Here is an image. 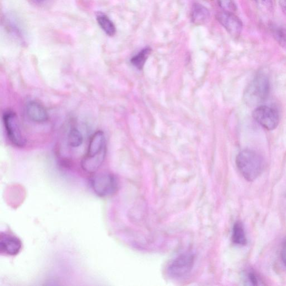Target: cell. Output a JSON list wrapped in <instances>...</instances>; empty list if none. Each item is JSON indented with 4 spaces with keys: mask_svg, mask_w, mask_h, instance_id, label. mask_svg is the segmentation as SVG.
Returning a JSON list of instances; mask_svg holds the SVG:
<instances>
[{
    "mask_svg": "<svg viewBox=\"0 0 286 286\" xmlns=\"http://www.w3.org/2000/svg\"><path fill=\"white\" fill-rule=\"evenodd\" d=\"M96 19L101 28L107 35L112 36L115 34V25L107 16L104 14H98Z\"/></svg>",
    "mask_w": 286,
    "mask_h": 286,
    "instance_id": "4fadbf2b",
    "label": "cell"
},
{
    "mask_svg": "<svg viewBox=\"0 0 286 286\" xmlns=\"http://www.w3.org/2000/svg\"><path fill=\"white\" fill-rule=\"evenodd\" d=\"M194 263L195 255L192 253H182L170 264L167 268V272L173 278L185 277L191 271Z\"/></svg>",
    "mask_w": 286,
    "mask_h": 286,
    "instance_id": "52a82bcc",
    "label": "cell"
},
{
    "mask_svg": "<svg viewBox=\"0 0 286 286\" xmlns=\"http://www.w3.org/2000/svg\"><path fill=\"white\" fill-rule=\"evenodd\" d=\"M30 1L35 4L39 5L44 3L46 0H30Z\"/></svg>",
    "mask_w": 286,
    "mask_h": 286,
    "instance_id": "603a6c76",
    "label": "cell"
},
{
    "mask_svg": "<svg viewBox=\"0 0 286 286\" xmlns=\"http://www.w3.org/2000/svg\"><path fill=\"white\" fill-rule=\"evenodd\" d=\"M218 3L224 12L234 13L236 10L234 0H218Z\"/></svg>",
    "mask_w": 286,
    "mask_h": 286,
    "instance_id": "d6986e66",
    "label": "cell"
},
{
    "mask_svg": "<svg viewBox=\"0 0 286 286\" xmlns=\"http://www.w3.org/2000/svg\"><path fill=\"white\" fill-rule=\"evenodd\" d=\"M90 182L95 193L101 197H111L118 190L116 177L109 172L95 173L91 176Z\"/></svg>",
    "mask_w": 286,
    "mask_h": 286,
    "instance_id": "277c9868",
    "label": "cell"
},
{
    "mask_svg": "<svg viewBox=\"0 0 286 286\" xmlns=\"http://www.w3.org/2000/svg\"><path fill=\"white\" fill-rule=\"evenodd\" d=\"M232 241L234 244L244 246L247 244V239L243 224L241 221L235 223L232 231Z\"/></svg>",
    "mask_w": 286,
    "mask_h": 286,
    "instance_id": "7c38bea8",
    "label": "cell"
},
{
    "mask_svg": "<svg viewBox=\"0 0 286 286\" xmlns=\"http://www.w3.org/2000/svg\"><path fill=\"white\" fill-rule=\"evenodd\" d=\"M22 243L18 237L12 234L2 233L0 236V251L8 256H16L19 253Z\"/></svg>",
    "mask_w": 286,
    "mask_h": 286,
    "instance_id": "9c48e42d",
    "label": "cell"
},
{
    "mask_svg": "<svg viewBox=\"0 0 286 286\" xmlns=\"http://www.w3.org/2000/svg\"><path fill=\"white\" fill-rule=\"evenodd\" d=\"M68 141L71 147H79L83 144L84 141L82 133L76 128L72 129L68 135Z\"/></svg>",
    "mask_w": 286,
    "mask_h": 286,
    "instance_id": "9a60e30c",
    "label": "cell"
},
{
    "mask_svg": "<svg viewBox=\"0 0 286 286\" xmlns=\"http://www.w3.org/2000/svg\"><path fill=\"white\" fill-rule=\"evenodd\" d=\"M106 154L105 134L103 132L97 131L91 138L88 152L81 161L82 169L89 174H95L103 164Z\"/></svg>",
    "mask_w": 286,
    "mask_h": 286,
    "instance_id": "6da1fadb",
    "label": "cell"
},
{
    "mask_svg": "<svg viewBox=\"0 0 286 286\" xmlns=\"http://www.w3.org/2000/svg\"><path fill=\"white\" fill-rule=\"evenodd\" d=\"M270 90L271 85L267 75L259 72L246 89L244 95L246 103L251 106L262 104L268 99Z\"/></svg>",
    "mask_w": 286,
    "mask_h": 286,
    "instance_id": "3957f363",
    "label": "cell"
},
{
    "mask_svg": "<svg viewBox=\"0 0 286 286\" xmlns=\"http://www.w3.org/2000/svg\"><path fill=\"white\" fill-rule=\"evenodd\" d=\"M255 2L264 12H271L273 9L272 0H255Z\"/></svg>",
    "mask_w": 286,
    "mask_h": 286,
    "instance_id": "ffe728a7",
    "label": "cell"
},
{
    "mask_svg": "<svg viewBox=\"0 0 286 286\" xmlns=\"http://www.w3.org/2000/svg\"><path fill=\"white\" fill-rule=\"evenodd\" d=\"M210 17V13L207 8L198 4L193 5L191 12V19L194 24H203L207 22Z\"/></svg>",
    "mask_w": 286,
    "mask_h": 286,
    "instance_id": "8fae6325",
    "label": "cell"
},
{
    "mask_svg": "<svg viewBox=\"0 0 286 286\" xmlns=\"http://www.w3.org/2000/svg\"><path fill=\"white\" fill-rule=\"evenodd\" d=\"M280 256H281L282 263L284 266L286 268V239L283 242L281 253H280Z\"/></svg>",
    "mask_w": 286,
    "mask_h": 286,
    "instance_id": "44dd1931",
    "label": "cell"
},
{
    "mask_svg": "<svg viewBox=\"0 0 286 286\" xmlns=\"http://www.w3.org/2000/svg\"><path fill=\"white\" fill-rule=\"evenodd\" d=\"M3 120L5 131L10 142L15 146L23 147L25 139L21 132L17 114L13 111H7L4 113Z\"/></svg>",
    "mask_w": 286,
    "mask_h": 286,
    "instance_id": "5b68a950",
    "label": "cell"
},
{
    "mask_svg": "<svg viewBox=\"0 0 286 286\" xmlns=\"http://www.w3.org/2000/svg\"><path fill=\"white\" fill-rule=\"evenodd\" d=\"M219 23L227 30L231 35L238 36L242 29V23L241 20L233 13L224 12L217 15Z\"/></svg>",
    "mask_w": 286,
    "mask_h": 286,
    "instance_id": "ba28073f",
    "label": "cell"
},
{
    "mask_svg": "<svg viewBox=\"0 0 286 286\" xmlns=\"http://www.w3.org/2000/svg\"><path fill=\"white\" fill-rule=\"evenodd\" d=\"M278 4L280 9L286 15V0H278Z\"/></svg>",
    "mask_w": 286,
    "mask_h": 286,
    "instance_id": "7402d4cb",
    "label": "cell"
},
{
    "mask_svg": "<svg viewBox=\"0 0 286 286\" xmlns=\"http://www.w3.org/2000/svg\"><path fill=\"white\" fill-rule=\"evenodd\" d=\"M244 282L246 285H263L264 283L262 278L253 270H249L244 275Z\"/></svg>",
    "mask_w": 286,
    "mask_h": 286,
    "instance_id": "2e32d148",
    "label": "cell"
},
{
    "mask_svg": "<svg viewBox=\"0 0 286 286\" xmlns=\"http://www.w3.org/2000/svg\"><path fill=\"white\" fill-rule=\"evenodd\" d=\"M151 52H152V50L150 48H144L131 59V61L133 65L139 70L142 69L145 62L150 55Z\"/></svg>",
    "mask_w": 286,
    "mask_h": 286,
    "instance_id": "5bb4252c",
    "label": "cell"
},
{
    "mask_svg": "<svg viewBox=\"0 0 286 286\" xmlns=\"http://www.w3.org/2000/svg\"><path fill=\"white\" fill-rule=\"evenodd\" d=\"M254 119L263 128L273 131L278 127L280 120L278 111L266 105L257 106L253 112Z\"/></svg>",
    "mask_w": 286,
    "mask_h": 286,
    "instance_id": "8992f818",
    "label": "cell"
},
{
    "mask_svg": "<svg viewBox=\"0 0 286 286\" xmlns=\"http://www.w3.org/2000/svg\"><path fill=\"white\" fill-rule=\"evenodd\" d=\"M25 112L29 119L36 123L45 122L49 118L46 108L37 101L28 102L25 106Z\"/></svg>",
    "mask_w": 286,
    "mask_h": 286,
    "instance_id": "30bf717a",
    "label": "cell"
},
{
    "mask_svg": "<svg viewBox=\"0 0 286 286\" xmlns=\"http://www.w3.org/2000/svg\"><path fill=\"white\" fill-rule=\"evenodd\" d=\"M7 28L9 29L10 33H12L18 38L23 37V32L21 29V27L18 24L17 21L12 18H7L6 20Z\"/></svg>",
    "mask_w": 286,
    "mask_h": 286,
    "instance_id": "ac0fdd59",
    "label": "cell"
},
{
    "mask_svg": "<svg viewBox=\"0 0 286 286\" xmlns=\"http://www.w3.org/2000/svg\"><path fill=\"white\" fill-rule=\"evenodd\" d=\"M274 39L280 46L286 48V28L283 26H274L272 28Z\"/></svg>",
    "mask_w": 286,
    "mask_h": 286,
    "instance_id": "e0dca14e",
    "label": "cell"
},
{
    "mask_svg": "<svg viewBox=\"0 0 286 286\" xmlns=\"http://www.w3.org/2000/svg\"><path fill=\"white\" fill-rule=\"evenodd\" d=\"M236 165L242 177L252 182L262 174L264 161L262 156L256 151L244 149L236 156Z\"/></svg>",
    "mask_w": 286,
    "mask_h": 286,
    "instance_id": "7a4b0ae2",
    "label": "cell"
}]
</instances>
